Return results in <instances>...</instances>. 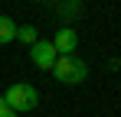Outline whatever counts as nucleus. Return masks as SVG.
<instances>
[{
  "label": "nucleus",
  "instance_id": "nucleus-3",
  "mask_svg": "<svg viewBox=\"0 0 121 117\" xmlns=\"http://www.w3.org/2000/svg\"><path fill=\"white\" fill-rule=\"evenodd\" d=\"M30 58H33V65H36V68H43V72H52V65H56L59 52H56V46H52V42H43V39H36V42L30 46Z\"/></svg>",
  "mask_w": 121,
  "mask_h": 117
},
{
  "label": "nucleus",
  "instance_id": "nucleus-1",
  "mask_svg": "<svg viewBox=\"0 0 121 117\" xmlns=\"http://www.w3.org/2000/svg\"><path fill=\"white\" fill-rule=\"evenodd\" d=\"M52 75L59 78L62 85H82L88 78V65L82 58H75V55H59L56 65H52Z\"/></svg>",
  "mask_w": 121,
  "mask_h": 117
},
{
  "label": "nucleus",
  "instance_id": "nucleus-5",
  "mask_svg": "<svg viewBox=\"0 0 121 117\" xmlns=\"http://www.w3.org/2000/svg\"><path fill=\"white\" fill-rule=\"evenodd\" d=\"M13 39H17V23L7 16V13H0V46L13 42Z\"/></svg>",
  "mask_w": 121,
  "mask_h": 117
},
{
  "label": "nucleus",
  "instance_id": "nucleus-6",
  "mask_svg": "<svg viewBox=\"0 0 121 117\" xmlns=\"http://www.w3.org/2000/svg\"><path fill=\"white\" fill-rule=\"evenodd\" d=\"M36 39H39L36 26H17V42H26V46H33Z\"/></svg>",
  "mask_w": 121,
  "mask_h": 117
},
{
  "label": "nucleus",
  "instance_id": "nucleus-8",
  "mask_svg": "<svg viewBox=\"0 0 121 117\" xmlns=\"http://www.w3.org/2000/svg\"><path fill=\"white\" fill-rule=\"evenodd\" d=\"M69 3H79V0H69Z\"/></svg>",
  "mask_w": 121,
  "mask_h": 117
},
{
  "label": "nucleus",
  "instance_id": "nucleus-2",
  "mask_svg": "<svg viewBox=\"0 0 121 117\" xmlns=\"http://www.w3.org/2000/svg\"><path fill=\"white\" fill-rule=\"evenodd\" d=\"M3 101L20 114V111H33L36 104H39V91L33 88V85H26V81H20V85H10L7 88V94H3Z\"/></svg>",
  "mask_w": 121,
  "mask_h": 117
},
{
  "label": "nucleus",
  "instance_id": "nucleus-4",
  "mask_svg": "<svg viewBox=\"0 0 121 117\" xmlns=\"http://www.w3.org/2000/svg\"><path fill=\"white\" fill-rule=\"evenodd\" d=\"M52 46H56V52L59 55H72L75 52V46H79V36H75V29H59L56 33V39H52Z\"/></svg>",
  "mask_w": 121,
  "mask_h": 117
},
{
  "label": "nucleus",
  "instance_id": "nucleus-7",
  "mask_svg": "<svg viewBox=\"0 0 121 117\" xmlns=\"http://www.w3.org/2000/svg\"><path fill=\"white\" fill-rule=\"evenodd\" d=\"M0 117H17V111H13V107L3 101V94H0Z\"/></svg>",
  "mask_w": 121,
  "mask_h": 117
}]
</instances>
